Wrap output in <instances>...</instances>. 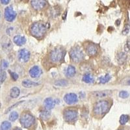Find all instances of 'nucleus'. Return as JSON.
Listing matches in <instances>:
<instances>
[{"label":"nucleus","mask_w":130,"mask_h":130,"mask_svg":"<svg viewBox=\"0 0 130 130\" xmlns=\"http://www.w3.org/2000/svg\"><path fill=\"white\" fill-rule=\"evenodd\" d=\"M47 29V27L45 24L37 22L32 24L30 29V32L32 36L40 39L44 36Z\"/></svg>","instance_id":"nucleus-1"},{"label":"nucleus","mask_w":130,"mask_h":130,"mask_svg":"<svg viewBox=\"0 0 130 130\" xmlns=\"http://www.w3.org/2000/svg\"><path fill=\"white\" fill-rule=\"evenodd\" d=\"M109 108V104L107 101H99L94 106L93 112L96 115H103L107 112Z\"/></svg>","instance_id":"nucleus-2"},{"label":"nucleus","mask_w":130,"mask_h":130,"mask_svg":"<svg viewBox=\"0 0 130 130\" xmlns=\"http://www.w3.org/2000/svg\"><path fill=\"white\" fill-rule=\"evenodd\" d=\"M35 119V117L29 112H24L22 115L20 119L21 125L24 128H29L34 124Z\"/></svg>","instance_id":"nucleus-3"},{"label":"nucleus","mask_w":130,"mask_h":130,"mask_svg":"<svg viewBox=\"0 0 130 130\" xmlns=\"http://www.w3.org/2000/svg\"><path fill=\"white\" fill-rule=\"evenodd\" d=\"M70 57L75 63L81 62L84 59V54L79 47H74L70 52Z\"/></svg>","instance_id":"nucleus-4"},{"label":"nucleus","mask_w":130,"mask_h":130,"mask_svg":"<svg viewBox=\"0 0 130 130\" xmlns=\"http://www.w3.org/2000/svg\"><path fill=\"white\" fill-rule=\"evenodd\" d=\"M65 51L61 48H57L53 50L50 53L51 61L54 63H58L62 61L65 55Z\"/></svg>","instance_id":"nucleus-5"},{"label":"nucleus","mask_w":130,"mask_h":130,"mask_svg":"<svg viewBox=\"0 0 130 130\" xmlns=\"http://www.w3.org/2000/svg\"><path fill=\"white\" fill-rule=\"evenodd\" d=\"M78 117V112L77 110L73 109H68L64 112V118L68 122H73L75 121Z\"/></svg>","instance_id":"nucleus-6"},{"label":"nucleus","mask_w":130,"mask_h":130,"mask_svg":"<svg viewBox=\"0 0 130 130\" xmlns=\"http://www.w3.org/2000/svg\"><path fill=\"white\" fill-rule=\"evenodd\" d=\"M31 57V53L29 51L26 49H21L20 50L18 53V59L20 62H27L29 61Z\"/></svg>","instance_id":"nucleus-7"},{"label":"nucleus","mask_w":130,"mask_h":130,"mask_svg":"<svg viewBox=\"0 0 130 130\" xmlns=\"http://www.w3.org/2000/svg\"><path fill=\"white\" fill-rule=\"evenodd\" d=\"M16 17V12L11 7H7L5 9V18L7 21L11 22H13Z\"/></svg>","instance_id":"nucleus-8"},{"label":"nucleus","mask_w":130,"mask_h":130,"mask_svg":"<svg viewBox=\"0 0 130 130\" xmlns=\"http://www.w3.org/2000/svg\"><path fill=\"white\" fill-rule=\"evenodd\" d=\"M31 4L33 9L40 10L46 7L47 2L46 0H31Z\"/></svg>","instance_id":"nucleus-9"},{"label":"nucleus","mask_w":130,"mask_h":130,"mask_svg":"<svg viewBox=\"0 0 130 130\" xmlns=\"http://www.w3.org/2000/svg\"><path fill=\"white\" fill-rule=\"evenodd\" d=\"M64 100L68 105H73L78 102V98L75 94L68 93L64 96Z\"/></svg>","instance_id":"nucleus-10"},{"label":"nucleus","mask_w":130,"mask_h":130,"mask_svg":"<svg viewBox=\"0 0 130 130\" xmlns=\"http://www.w3.org/2000/svg\"><path fill=\"white\" fill-rule=\"evenodd\" d=\"M112 94V91L110 90H104L100 91H94L91 93V95L93 97L96 98H104L107 96H109Z\"/></svg>","instance_id":"nucleus-11"},{"label":"nucleus","mask_w":130,"mask_h":130,"mask_svg":"<svg viewBox=\"0 0 130 130\" xmlns=\"http://www.w3.org/2000/svg\"><path fill=\"white\" fill-rule=\"evenodd\" d=\"M29 75L32 78H37L42 74V70L38 66H34L29 70Z\"/></svg>","instance_id":"nucleus-12"},{"label":"nucleus","mask_w":130,"mask_h":130,"mask_svg":"<svg viewBox=\"0 0 130 130\" xmlns=\"http://www.w3.org/2000/svg\"><path fill=\"white\" fill-rule=\"evenodd\" d=\"M87 53L90 56H94L96 55L98 51V47L94 44H90L87 47Z\"/></svg>","instance_id":"nucleus-13"},{"label":"nucleus","mask_w":130,"mask_h":130,"mask_svg":"<svg viewBox=\"0 0 130 130\" xmlns=\"http://www.w3.org/2000/svg\"><path fill=\"white\" fill-rule=\"evenodd\" d=\"M44 104L45 108L46 109L50 110V111L53 109L55 105V102H54L52 98H46L44 100Z\"/></svg>","instance_id":"nucleus-14"},{"label":"nucleus","mask_w":130,"mask_h":130,"mask_svg":"<svg viewBox=\"0 0 130 130\" xmlns=\"http://www.w3.org/2000/svg\"><path fill=\"white\" fill-rule=\"evenodd\" d=\"M13 42L17 46H23L26 42V39L23 36L16 35L13 38Z\"/></svg>","instance_id":"nucleus-15"},{"label":"nucleus","mask_w":130,"mask_h":130,"mask_svg":"<svg viewBox=\"0 0 130 130\" xmlns=\"http://www.w3.org/2000/svg\"><path fill=\"white\" fill-rule=\"evenodd\" d=\"M2 41H3V42H2V48L4 50H10L12 47V43H11L10 40L8 38L3 37V39L2 40Z\"/></svg>","instance_id":"nucleus-16"},{"label":"nucleus","mask_w":130,"mask_h":130,"mask_svg":"<svg viewBox=\"0 0 130 130\" xmlns=\"http://www.w3.org/2000/svg\"><path fill=\"white\" fill-rule=\"evenodd\" d=\"M22 86L25 88H31L33 87H37V86L39 85V83H37V82H35V81H32L31 80L25 79L24 80L22 81Z\"/></svg>","instance_id":"nucleus-17"},{"label":"nucleus","mask_w":130,"mask_h":130,"mask_svg":"<svg viewBox=\"0 0 130 130\" xmlns=\"http://www.w3.org/2000/svg\"><path fill=\"white\" fill-rule=\"evenodd\" d=\"M117 58L118 63L120 64H123L127 60V56L124 52H120V53H118L117 54Z\"/></svg>","instance_id":"nucleus-18"},{"label":"nucleus","mask_w":130,"mask_h":130,"mask_svg":"<svg viewBox=\"0 0 130 130\" xmlns=\"http://www.w3.org/2000/svg\"><path fill=\"white\" fill-rule=\"evenodd\" d=\"M75 74H76V70H75V67L72 65L68 66L67 69V72H66L67 76L69 77H72L75 75Z\"/></svg>","instance_id":"nucleus-19"},{"label":"nucleus","mask_w":130,"mask_h":130,"mask_svg":"<svg viewBox=\"0 0 130 130\" xmlns=\"http://www.w3.org/2000/svg\"><path fill=\"white\" fill-rule=\"evenodd\" d=\"M51 116V112L50 110H47L46 109H43L40 111V118L44 120H47Z\"/></svg>","instance_id":"nucleus-20"},{"label":"nucleus","mask_w":130,"mask_h":130,"mask_svg":"<svg viewBox=\"0 0 130 130\" xmlns=\"http://www.w3.org/2000/svg\"><path fill=\"white\" fill-rule=\"evenodd\" d=\"M20 94V90L19 88L14 87L12 88L10 92V96L12 98H17Z\"/></svg>","instance_id":"nucleus-21"},{"label":"nucleus","mask_w":130,"mask_h":130,"mask_svg":"<svg viewBox=\"0 0 130 130\" xmlns=\"http://www.w3.org/2000/svg\"><path fill=\"white\" fill-rule=\"evenodd\" d=\"M83 82L86 83H92L94 81V77L92 75L90 74H86L83 75V79H82Z\"/></svg>","instance_id":"nucleus-22"},{"label":"nucleus","mask_w":130,"mask_h":130,"mask_svg":"<svg viewBox=\"0 0 130 130\" xmlns=\"http://www.w3.org/2000/svg\"><path fill=\"white\" fill-rule=\"evenodd\" d=\"M111 76L109 74H106L104 76H101V77H99V81L102 84H105V83H107L109 81L111 80Z\"/></svg>","instance_id":"nucleus-23"},{"label":"nucleus","mask_w":130,"mask_h":130,"mask_svg":"<svg viewBox=\"0 0 130 130\" xmlns=\"http://www.w3.org/2000/svg\"><path fill=\"white\" fill-rule=\"evenodd\" d=\"M11 128V124L8 121H4L0 126V130H10Z\"/></svg>","instance_id":"nucleus-24"},{"label":"nucleus","mask_w":130,"mask_h":130,"mask_svg":"<svg viewBox=\"0 0 130 130\" xmlns=\"http://www.w3.org/2000/svg\"><path fill=\"white\" fill-rule=\"evenodd\" d=\"M54 84L57 87H66V86L68 85V82L65 79H60L55 81Z\"/></svg>","instance_id":"nucleus-25"},{"label":"nucleus","mask_w":130,"mask_h":130,"mask_svg":"<svg viewBox=\"0 0 130 130\" xmlns=\"http://www.w3.org/2000/svg\"><path fill=\"white\" fill-rule=\"evenodd\" d=\"M129 115H122L120 117V120H119L120 124L121 125H125L129 121Z\"/></svg>","instance_id":"nucleus-26"},{"label":"nucleus","mask_w":130,"mask_h":130,"mask_svg":"<svg viewBox=\"0 0 130 130\" xmlns=\"http://www.w3.org/2000/svg\"><path fill=\"white\" fill-rule=\"evenodd\" d=\"M7 78V74L5 70L0 69V85L5 81Z\"/></svg>","instance_id":"nucleus-27"},{"label":"nucleus","mask_w":130,"mask_h":130,"mask_svg":"<svg viewBox=\"0 0 130 130\" xmlns=\"http://www.w3.org/2000/svg\"><path fill=\"white\" fill-rule=\"evenodd\" d=\"M18 118V114L16 111H12L9 115V120L11 122L16 121Z\"/></svg>","instance_id":"nucleus-28"},{"label":"nucleus","mask_w":130,"mask_h":130,"mask_svg":"<svg viewBox=\"0 0 130 130\" xmlns=\"http://www.w3.org/2000/svg\"><path fill=\"white\" fill-rule=\"evenodd\" d=\"M9 63L8 61H7L6 60H2V62H1V67H2V70H5L7 69L8 67H9Z\"/></svg>","instance_id":"nucleus-29"},{"label":"nucleus","mask_w":130,"mask_h":130,"mask_svg":"<svg viewBox=\"0 0 130 130\" xmlns=\"http://www.w3.org/2000/svg\"><path fill=\"white\" fill-rule=\"evenodd\" d=\"M129 96V92H127L126 90H122V91H120V93H119V96H120L121 98L123 99H125V98H127Z\"/></svg>","instance_id":"nucleus-30"},{"label":"nucleus","mask_w":130,"mask_h":130,"mask_svg":"<svg viewBox=\"0 0 130 130\" xmlns=\"http://www.w3.org/2000/svg\"><path fill=\"white\" fill-rule=\"evenodd\" d=\"M129 32V24H127L125 25L124 29L122 30V34L124 35H126Z\"/></svg>","instance_id":"nucleus-31"},{"label":"nucleus","mask_w":130,"mask_h":130,"mask_svg":"<svg viewBox=\"0 0 130 130\" xmlns=\"http://www.w3.org/2000/svg\"><path fill=\"white\" fill-rule=\"evenodd\" d=\"M10 74L11 77H12V79L14 80V81H17V79H18V77H19L18 74H16V72H10Z\"/></svg>","instance_id":"nucleus-32"},{"label":"nucleus","mask_w":130,"mask_h":130,"mask_svg":"<svg viewBox=\"0 0 130 130\" xmlns=\"http://www.w3.org/2000/svg\"><path fill=\"white\" fill-rule=\"evenodd\" d=\"M124 50H125L126 52H129V40H128L126 42V44L124 46Z\"/></svg>","instance_id":"nucleus-33"},{"label":"nucleus","mask_w":130,"mask_h":130,"mask_svg":"<svg viewBox=\"0 0 130 130\" xmlns=\"http://www.w3.org/2000/svg\"><path fill=\"white\" fill-rule=\"evenodd\" d=\"M23 101H21V102H18V103H16V104H15L14 105H12V106L10 107V108H9V109H7V112H8V111H10V110L12 109V108H14V107H16V105H19L20 104H21V103H22V102Z\"/></svg>","instance_id":"nucleus-34"},{"label":"nucleus","mask_w":130,"mask_h":130,"mask_svg":"<svg viewBox=\"0 0 130 130\" xmlns=\"http://www.w3.org/2000/svg\"><path fill=\"white\" fill-rule=\"evenodd\" d=\"M13 27H9V28H7V33L9 34V35H10L12 34V31H13Z\"/></svg>","instance_id":"nucleus-35"},{"label":"nucleus","mask_w":130,"mask_h":130,"mask_svg":"<svg viewBox=\"0 0 130 130\" xmlns=\"http://www.w3.org/2000/svg\"><path fill=\"white\" fill-rule=\"evenodd\" d=\"M10 0H1V2L3 5H7L10 2Z\"/></svg>","instance_id":"nucleus-36"},{"label":"nucleus","mask_w":130,"mask_h":130,"mask_svg":"<svg viewBox=\"0 0 130 130\" xmlns=\"http://www.w3.org/2000/svg\"><path fill=\"white\" fill-rule=\"evenodd\" d=\"M120 20H118L116 22V25H118H118H120Z\"/></svg>","instance_id":"nucleus-37"},{"label":"nucleus","mask_w":130,"mask_h":130,"mask_svg":"<svg viewBox=\"0 0 130 130\" xmlns=\"http://www.w3.org/2000/svg\"><path fill=\"white\" fill-rule=\"evenodd\" d=\"M13 130H22V129H21L20 128V127H15L14 129H13Z\"/></svg>","instance_id":"nucleus-38"},{"label":"nucleus","mask_w":130,"mask_h":130,"mask_svg":"<svg viewBox=\"0 0 130 130\" xmlns=\"http://www.w3.org/2000/svg\"><path fill=\"white\" fill-rule=\"evenodd\" d=\"M118 130H124V129H118Z\"/></svg>","instance_id":"nucleus-39"},{"label":"nucleus","mask_w":130,"mask_h":130,"mask_svg":"<svg viewBox=\"0 0 130 130\" xmlns=\"http://www.w3.org/2000/svg\"><path fill=\"white\" fill-rule=\"evenodd\" d=\"M0 18H1V12H0Z\"/></svg>","instance_id":"nucleus-40"}]
</instances>
